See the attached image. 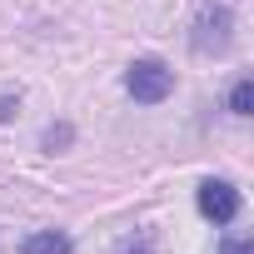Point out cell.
Returning <instances> with one entry per match:
<instances>
[{"mask_svg":"<svg viewBox=\"0 0 254 254\" xmlns=\"http://www.w3.org/2000/svg\"><path fill=\"white\" fill-rule=\"evenodd\" d=\"M125 90H130L140 105H160L175 90V70L160 65V60H135L130 70H125Z\"/></svg>","mask_w":254,"mask_h":254,"instance_id":"1","label":"cell"},{"mask_svg":"<svg viewBox=\"0 0 254 254\" xmlns=\"http://www.w3.org/2000/svg\"><path fill=\"white\" fill-rule=\"evenodd\" d=\"M234 30V15H229V5H204L199 15H194V35H190V45L199 50V55H219V50H229V35Z\"/></svg>","mask_w":254,"mask_h":254,"instance_id":"2","label":"cell"},{"mask_svg":"<svg viewBox=\"0 0 254 254\" xmlns=\"http://www.w3.org/2000/svg\"><path fill=\"white\" fill-rule=\"evenodd\" d=\"M199 214L214 219V224H229L239 214V190L229 180H204L199 185Z\"/></svg>","mask_w":254,"mask_h":254,"instance_id":"3","label":"cell"},{"mask_svg":"<svg viewBox=\"0 0 254 254\" xmlns=\"http://www.w3.org/2000/svg\"><path fill=\"white\" fill-rule=\"evenodd\" d=\"M20 254H70V239L60 229H40V234H30L20 244Z\"/></svg>","mask_w":254,"mask_h":254,"instance_id":"4","label":"cell"},{"mask_svg":"<svg viewBox=\"0 0 254 254\" xmlns=\"http://www.w3.org/2000/svg\"><path fill=\"white\" fill-rule=\"evenodd\" d=\"M254 110V80H239L229 90V115H249Z\"/></svg>","mask_w":254,"mask_h":254,"instance_id":"5","label":"cell"},{"mask_svg":"<svg viewBox=\"0 0 254 254\" xmlns=\"http://www.w3.org/2000/svg\"><path fill=\"white\" fill-rule=\"evenodd\" d=\"M219 254H254V244H249V239H229Z\"/></svg>","mask_w":254,"mask_h":254,"instance_id":"6","label":"cell"},{"mask_svg":"<svg viewBox=\"0 0 254 254\" xmlns=\"http://www.w3.org/2000/svg\"><path fill=\"white\" fill-rule=\"evenodd\" d=\"M120 254H150V239H130V244H125Z\"/></svg>","mask_w":254,"mask_h":254,"instance_id":"7","label":"cell"},{"mask_svg":"<svg viewBox=\"0 0 254 254\" xmlns=\"http://www.w3.org/2000/svg\"><path fill=\"white\" fill-rule=\"evenodd\" d=\"M10 115H15V100H10V95H0V120H10Z\"/></svg>","mask_w":254,"mask_h":254,"instance_id":"8","label":"cell"}]
</instances>
